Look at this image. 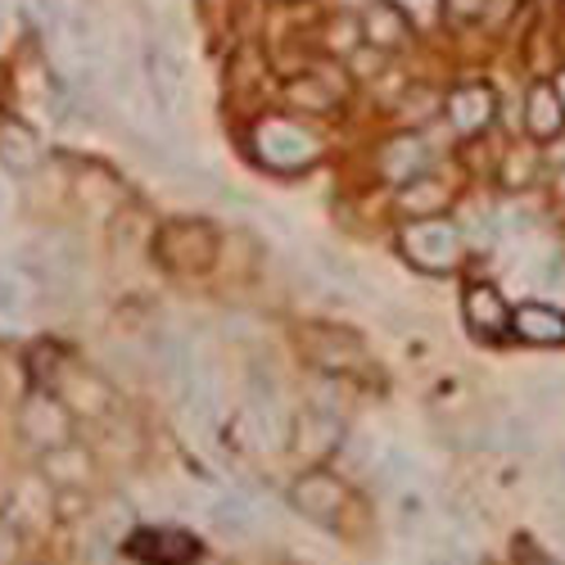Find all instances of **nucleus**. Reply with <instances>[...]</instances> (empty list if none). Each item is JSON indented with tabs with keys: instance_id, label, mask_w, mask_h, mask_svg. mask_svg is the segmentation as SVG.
<instances>
[{
	"instance_id": "obj_24",
	"label": "nucleus",
	"mask_w": 565,
	"mask_h": 565,
	"mask_svg": "<svg viewBox=\"0 0 565 565\" xmlns=\"http://www.w3.org/2000/svg\"><path fill=\"white\" fill-rule=\"evenodd\" d=\"M317 258H321V263H326V271H331V276H340V280H349V286H358V271H353V267H349V263H344V258H335V254H331V249H321V254H317Z\"/></svg>"
},
{
	"instance_id": "obj_25",
	"label": "nucleus",
	"mask_w": 565,
	"mask_h": 565,
	"mask_svg": "<svg viewBox=\"0 0 565 565\" xmlns=\"http://www.w3.org/2000/svg\"><path fill=\"white\" fill-rule=\"evenodd\" d=\"M14 547H19V534H14V525H10V521H0V565H6V561L14 556Z\"/></svg>"
},
{
	"instance_id": "obj_1",
	"label": "nucleus",
	"mask_w": 565,
	"mask_h": 565,
	"mask_svg": "<svg viewBox=\"0 0 565 565\" xmlns=\"http://www.w3.org/2000/svg\"><path fill=\"white\" fill-rule=\"evenodd\" d=\"M254 154L276 172H299L321 154V140L299 122L267 118V122L254 127Z\"/></svg>"
},
{
	"instance_id": "obj_23",
	"label": "nucleus",
	"mask_w": 565,
	"mask_h": 565,
	"mask_svg": "<svg viewBox=\"0 0 565 565\" xmlns=\"http://www.w3.org/2000/svg\"><path fill=\"white\" fill-rule=\"evenodd\" d=\"M539 286L543 290H565V258H547L539 267Z\"/></svg>"
},
{
	"instance_id": "obj_2",
	"label": "nucleus",
	"mask_w": 565,
	"mask_h": 565,
	"mask_svg": "<svg viewBox=\"0 0 565 565\" xmlns=\"http://www.w3.org/2000/svg\"><path fill=\"white\" fill-rule=\"evenodd\" d=\"M403 254L420 271H452L457 258H461V231L452 222H444L439 213L420 217L403 231Z\"/></svg>"
},
{
	"instance_id": "obj_3",
	"label": "nucleus",
	"mask_w": 565,
	"mask_h": 565,
	"mask_svg": "<svg viewBox=\"0 0 565 565\" xmlns=\"http://www.w3.org/2000/svg\"><path fill=\"white\" fill-rule=\"evenodd\" d=\"M154 254L172 267V271H209L217 258V235L204 222H168L154 241Z\"/></svg>"
},
{
	"instance_id": "obj_11",
	"label": "nucleus",
	"mask_w": 565,
	"mask_h": 565,
	"mask_svg": "<svg viewBox=\"0 0 565 565\" xmlns=\"http://www.w3.org/2000/svg\"><path fill=\"white\" fill-rule=\"evenodd\" d=\"M55 394L64 398L68 412H90V416H100V412L114 407V390L100 381V375H86V381H82V371H68L64 381L55 385Z\"/></svg>"
},
{
	"instance_id": "obj_5",
	"label": "nucleus",
	"mask_w": 565,
	"mask_h": 565,
	"mask_svg": "<svg viewBox=\"0 0 565 565\" xmlns=\"http://www.w3.org/2000/svg\"><path fill=\"white\" fill-rule=\"evenodd\" d=\"M290 502L303 511V521L312 525H335V515L344 511L349 502V484L340 476H331V470H308V476H299Z\"/></svg>"
},
{
	"instance_id": "obj_28",
	"label": "nucleus",
	"mask_w": 565,
	"mask_h": 565,
	"mask_svg": "<svg viewBox=\"0 0 565 565\" xmlns=\"http://www.w3.org/2000/svg\"><path fill=\"white\" fill-rule=\"evenodd\" d=\"M0 213H6V185H0Z\"/></svg>"
},
{
	"instance_id": "obj_15",
	"label": "nucleus",
	"mask_w": 565,
	"mask_h": 565,
	"mask_svg": "<svg viewBox=\"0 0 565 565\" xmlns=\"http://www.w3.org/2000/svg\"><path fill=\"white\" fill-rule=\"evenodd\" d=\"M398 209L412 213V217H435V213L448 209V185L435 181V177H412V181H403Z\"/></svg>"
},
{
	"instance_id": "obj_29",
	"label": "nucleus",
	"mask_w": 565,
	"mask_h": 565,
	"mask_svg": "<svg viewBox=\"0 0 565 565\" xmlns=\"http://www.w3.org/2000/svg\"><path fill=\"white\" fill-rule=\"evenodd\" d=\"M0 32H6V19H0Z\"/></svg>"
},
{
	"instance_id": "obj_4",
	"label": "nucleus",
	"mask_w": 565,
	"mask_h": 565,
	"mask_svg": "<svg viewBox=\"0 0 565 565\" xmlns=\"http://www.w3.org/2000/svg\"><path fill=\"white\" fill-rule=\"evenodd\" d=\"M19 430L32 448H60V444L73 439V412L64 407V398L55 390L32 394L19 412Z\"/></svg>"
},
{
	"instance_id": "obj_27",
	"label": "nucleus",
	"mask_w": 565,
	"mask_h": 565,
	"mask_svg": "<svg viewBox=\"0 0 565 565\" xmlns=\"http://www.w3.org/2000/svg\"><path fill=\"white\" fill-rule=\"evenodd\" d=\"M480 6H484V0H457V10H461V14H476Z\"/></svg>"
},
{
	"instance_id": "obj_19",
	"label": "nucleus",
	"mask_w": 565,
	"mask_h": 565,
	"mask_svg": "<svg viewBox=\"0 0 565 565\" xmlns=\"http://www.w3.org/2000/svg\"><path fill=\"white\" fill-rule=\"evenodd\" d=\"M335 96H340V90H335V86H321L317 73H312V77H299V82L290 86V100L303 105V109H317V114L335 109Z\"/></svg>"
},
{
	"instance_id": "obj_26",
	"label": "nucleus",
	"mask_w": 565,
	"mask_h": 565,
	"mask_svg": "<svg viewBox=\"0 0 565 565\" xmlns=\"http://www.w3.org/2000/svg\"><path fill=\"white\" fill-rule=\"evenodd\" d=\"M552 90H556V100H561V109H565V68L556 73V86H552Z\"/></svg>"
},
{
	"instance_id": "obj_8",
	"label": "nucleus",
	"mask_w": 565,
	"mask_h": 565,
	"mask_svg": "<svg viewBox=\"0 0 565 565\" xmlns=\"http://www.w3.org/2000/svg\"><path fill=\"white\" fill-rule=\"evenodd\" d=\"M461 308H466V326L476 335H484V340H498L511 326V308L502 303V295L493 286H470Z\"/></svg>"
},
{
	"instance_id": "obj_10",
	"label": "nucleus",
	"mask_w": 565,
	"mask_h": 565,
	"mask_svg": "<svg viewBox=\"0 0 565 565\" xmlns=\"http://www.w3.org/2000/svg\"><path fill=\"white\" fill-rule=\"evenodd\" d=\"M511 331L525 344H565V317L547 303H521L511 312Z\"/></svg>"
},
{
	"instance_id": "obj_18",
	"label": "nucleus",
	"mask_w": 565,
	"mask_h": 565,
	"mask_svg": "<svg viewBox=\"0 0 565 565\" xmlns=\"http://www.w3.org/2000/svg\"><path fill=\"white\" fill-rule=\"evenodd\" d=\"M213 525L226 534V539H249L254 534V511H249V502H241V498H222V502H213Z\"/></svg>"
},
{
	"instance_id": "obj_7",
	"label": "nucleus",
	"mask_w": 565,
	"mask_h": 565,
	"mask_svg": "<svg viewBox=\"0 0 565 565\" xmlns=\"http://www.w3.org/2000/svg\"><path fill=\"white\" fill-rule=\"evenodd\" d=\"M131 552L146 565H191L200 556V543L181 530H140L131 539Z\"/></svg>"
},
{
	"instance_id": "obj_13",
	"label": "nucleus",
	"mask_w": 565,
	"mask_h": 565,
	"mask_svg": "<svg viewBox=\"0 0 565 565\" xmlns=\"http://www.w3.org/2000/svg\"><path fill=\"white\" fill-rule=\"evenodd\" d=\"M426 159H430V150H426V140H420V136H394L390 146L381 150V172L403 185V181L420 177Z\"/></svg>"
},
{
	"instance_id": "obj_9",
	"label": "nucleus",
	"mask_w": 565,
	"mask_h": 565,
	"mask_svg": "<svg viewBox=\"0 0 565 565\" xmlns=\"http://www.w3.org/2000/svg\"><path fill=\"white\" fill-rule=\"evenodd\" d=\"M448 122L470 136V131H484L493 122V90L489 86H457L448 96Z\"/></svg>"
},
{
	"instance_id": "obj_12",
	"label": "nucleus",
	"mask_w": 565,
	"mask_h": 565,
	"mask_svg": "<svg viewBox=\"0 0 565 565\" xmlns=\"http://www.w3.org/2000/svg\"><path fill=\"white\" fill-rule=\"evenodd\" d=\"M45 480H51V489H82L90 480L86 448H77L73 439L60 448H45Z\"/></svg>"
},
{
	"instance_id": "obj_6",
	"label": "nucleus",
	"mask_w": 565,
	"mask_h": 565,
	"mask_svg": "<svg viewBox=\"0 0 565 565\" xmlns=\"http://www.w3.org/2000/svg\"><path fill=\"white\" fill-rule=\"evenodd\" d=\"M286 439H290L295 452H303V457H326V452H340L344 430H340V416H335V412L303 407V412L290 420V435H286Z\"/></svg>"
},
{
	"instance_id": "obj_22",
	"label": "nucleus",
	"mask_w": 565,
	"mask_h": 565,
	"mask_svg": "<svg viewBox=\"0 0 565 565\" xmlns=\"http://www.w3.org/2000/svg\"><path fill=\"white\" fill-rule=\"evenodd\" d=\"M23 303H28L23 280H19L14 271H6V267H0V312H6V317H14V312H23Z\"/></svg>"
},
{
	"instance_id": "obj_16",
	"label": "nucleus",
	"mask_w": 565,
	"mask_h": 565,
	"mask_svg": "<svg viewBox=\"0 0 565 565\" xmlns=\"http://www.w3.org/2000/svg\"><path fill=\"white\" fill-rule=\"evenodd\" d=\"M525 122H530V131H534L539 140L561 136V127H565V109H561V100H556V90H552V86H534V90H530Z\"/></svg>"
},
{
	"instance_id": "obj_20",
	"label": "nucleus",
	"mask_w": 565,
	"mask_h": 565,
	"mask_svg": "<svg viewBox=\"0 0 565 565\" xmlns=\"http://www.w3.org/2000/svg\"><path fill=\"white\" fill-rule=\"evenodd\" d=\"M366 36H371L375 45H398V41H403V14H398L394 6H375V10L366 14Z\"/></svg>"
},
{
	"instance_id": "obj_17",
	"label": "nucleus",
	"mask_w": 565,
	"mask_h": 565,
	"mask_svg": "<svg viewBox=\"0 0 565 565\" xmlns=\"http://www.w3.org/2000/svg\"><path fill=\"white\" fill-rule=\"evenodd\" d=\"M14 521H32V525L51 521V484L32 480V484L14 489V502H10V525H14Z\"/></svg>"
},
{
	"instance_id": "obj_21",
	"label": "nucleus",
	"mask_w": 565,
	"mask_h": 565,
	"mask_svg": "<svg viewBox=\"0 0 565 565\" xmlns=\"http://www.w3.org/2000/svg\"><path fill=\"white\" fill-rule=\"evenodd\" d=\"M394 10H398L403 19H412L416 28H430V23H439L444 0H394Z\"/></svg>"
},
{
	"instance_id": "obj_14",
	"label": "nucleus",
	"mask_w": 565,
	"mask_h": 565,
	"mask_svg": "<svg viewBox=\"0 0 565 565\" xmlns=\"http://www.w3.org/2000/svg\"><path fill=\"white\" fill-rule=\"evenodd\" d=\"M0 163H6L10 172H19V177L41 163V146H36V136L23 122H6V127H0Z\"/></svg>"
}]
</instances>
